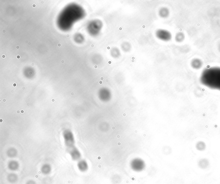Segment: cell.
Here are the masks:
<instances>
[{
	"mask_svg": "<svg viewBox=\"0 0 220 184\" xmlns=\"http://www.w3.org/2000/svg\"><path fill=\"white\" fill-rule=\"evenodd\" d=\"M200 80L203 85L212 89L220 91V67L205 69L202 73Z\"/></svg>",
	"mask_w": 220,
	"mask_h": 184,
	"instance_id": "6da1fadb",
	"label": "cell"
},
{
	"mask_svg": "<svg viewBox=\"0 0 220 184\" xmlns=\"http://www.w3.org/2000/svg\"><path fill=\"white\" fill-rule=\"evenodd\" d=\"M156 36L159 39L164 41H168L172 38V34L170 32L165 29H159L156 31Z\"/></svg>",
	"mask_w": 220,
	"mask_h": 184,
	"instance_id": "7a4b0ae2",
	"label": "cell"
},
{
	"mask_svg": "<svg viewBox=\"0 0 220 184\" xmlns=\"http://www.w3.org/2000/svg\"><path fill=\"white\" fill-rule=\"evenodd\" d=\"M170 14V11L167 8L163 7L160 9L159 11V15L161 17L165 18L167 17Z\"/></svg>",
	"mask_w": 220,
	"mask_h": 184,
	"instance_id": "3957f363",
	"label": "cell"
},
{
	"mask_svg": "<svg viewBox=\"0 0 220 184\" xmlns=\"http://www.w3.org/2000/svg\"><path fill=\"white\" fill-rule=\"evenodd\" d=\"M110 53L111 56L114 58H119L121 55V53L120 50L116 47H114L111 49Z\"/></svg>",
	"mask_w": 220,
	"mask_h": 184,
	"instance_id": "277c9868",
	"label": "cell"
},
{
	"mask_svg": "<svg viewBox=\"0 0 220 184\" xmlns=\"http://www.w3.org/2000/svg\"><path fill=\"white\" fill-rule=\"evenodd\" d=\"M122 50L125 52H129L130 51L132 46L131 44L128 42H124L123 43L121 46Z\"/></svg>",
	"mask_w": 220,
	"mask_h": 184,
	"instance_id": "5b68a950",
	"label": "cell"
},
{
	"mask_svg": "<svg viewBox=\"0 0 220 184\" xmlns=\"http://www.w3.org/2000/svg\"><path fill=\"white\" fill-rule=\"evenodd\" d=\"M70 153L73 158L75 159V160L78 159L80 158V153L77 149H75L73 150L72 151H71Z\"/></svg>",
	"mask_w": 220,
	"mask_h": 184,
	"instance_id": "8992f818",
	"label": "cell"
},
{
	"mask_svg": "<svg viewBox=\"0 0 220 184\" xmlns=\"http://www.w3.org/2000/svg\"><path fill=\"white\" fill-rule=\"evenodd\" d=\"M78 167L80 171H84L86 169L87 166L86 163L83 161H80L78 164Z\"/></svg>",
	"mask_w": 220,
	"mask_h": 184,
	"instance_id": "52a82bcc",
	"label": "cell"
},
{
	"mask_svg": "<svg viewBox=\"0 0 220 184\" xmlns=\"http://www.w3.org/2000/svg\"><path fill=\"white\" fill-rule=\"evenodd\" d=\"M41 170H42V173L44 174H46V175L48 174L50 172V167L48 165H44V167H42Z\"/></svg>",
	"mask_w": 220,
	"mask_h": 184,
	"instance_id": "ba28073f",
	"label": "cell"
},
{
	"mask_svg": "<svg viewBox=\"0 0 220 184\" xmlns=\"http://www.w3.org/2000/svg\"><path fill=\"white\" fill-rule=\"evenodd\" d=\"M10 169H11L12 170H15L16 169H18V165L17 164H15L14 163V164H10Z\"/></svg>",
	"mask_w": 220,
	"mask_h": 184,
	"instance_id": "9c48e42d",
	"label": "cell"
},
{
	"mask_svg": "<svg viewBox=\"0 0 220 184\" xmlns=\"http://www.w3.org/2000/svg\"><path fill=\"white\" fill-rule=\"evenodd\" d=\"M26 184H35V182H33L32 181H30L29 182H27V183Z\"/></svg>",
	"mask_w": 220,
	"mask_h": 184,
	"instance_id": "30bf717a",
	"label": "cell"
},
{
	"mask_svg": "<svg viewBox=\"0 0 220 184\" xmlns=\"http://www.w3.org/2000/svg\"><path fill=\"white\" fill-rule=\"evenodd\" d=\"M16 48L17 49H20V46H16Z\"/></svg>",
	"mask_w": 220,
	"mask_h": 184,
	"instance_id": "8fae6325",
	"label": "cell"
},
{
	"mask_svg": "<svg viewBox=\"0 0 220 184\" xmlns=\"http://www.w3.org/2000/svg\"><path fill=\"white\" fill-rule=\"evenodd\" d=\"M36 6V5H35V4H33V5H32V7H35Z\"/></svg>",
	"mask_w": 220,
	"mask_h": 184,
	"instance_id": "7c38bea8",
	"label": "cell"
},
{
	"mask_svg": "<svg viewBox=\"0 0 220 184\" xmlns=\"http://www.w3.org/2000/svg\"><path fill=\"white\" fill-rule=\"evenodd\" d=\"M20 56L19 55H18L17 56V59H20Z\"/></svg>",
	"mask_w": 220,
	"mask_h": 184,
	"instance_id": "4fadbf2b",
	"label": "cell"
},
{
	"mask_svg": "<svg viewBox=\"0 0 220 184\" xmlns=\"http://www.w3.org/2000/svg\"><path fill=\"white\" fill-rule=\"evenodd\" d=\"M61 62H62V63H64V62H65L64 60H62V61H61Z\"/></svg>",
	"mask_w": 220,
	"mask_h": 184,
	"instance_id": "5bb4252c",
	"label": "cell"
},
{
	"mask_svg": "<svg viewBox=\"0 0 220 184\" xmlns=\"http://www.w3.org/2000/svg\"><path fill=\"white\" fill-rule=\"evenodd\" d=\"M2 57L3 58H5V55H2Z\"/></svg>",
	"mask_w": 220,
	"mask_h": 184,
	"instance_id": "9a60e30c",
	"label": "cell"
},
{
	"mask_svg": "<svg viewBox=\"0 0 220 184\" xmlns=\"http://www.w3.org/2000/svg\"><path fill=\"white\" fill-rule=\"evenodd\" d=\"M58 46H59V47H60V46H61V44H58Z\"/></svg>",
	"mask_w": 220,
	"mask_h": 184,
	"instance_id": "2e32d148",
	"label": "cell"
},
{
	"mask_svg": "<svg viewBox=\"0 0 220 184\" xmlns=\"http://www.w3.org/2000/svg\"><path fill=\"white\" fill-rule=\"evenodd\" d=\"M66 36H67V37H69L70 35H66Z\"/></svg>",
	"mask_w": 220,
	"mask_h": 184,
	"instance_id": "e0dca14e",
	"label": "cell"
},
{
	"mask_svg": "<svg viewBox=\"0 0 220 184\" xmlns=\"http://www.w3.org/2000/svg\"><path fill=\"white\" fill-rule=\"evenodd\" d=\"M31 65H32V66H34V65H35V64H34V63H32V64H31Z\"/></svg>",
	"mask_w": 220,
	"mask_h": 184,
	"instance_id": "ac0fdd59",
	"label": "cell"
},
{
	"mask_svg": "<svg viewBox=\"0 0 220 184\" xmlns=\"http://www.w3.org/2000/svg\"><path fill=\"white\" fill-rule=\"evenodd\" d=\"M28 44H29V45H30V44H31V43H30V42H29Z\"/></svg>",
	"mask_w": 220,
	"mask_h": 184,
	"instance_id": "d6986e66",
	"label": "cell"
},
{
	"mask_svg": "<svg viewBox=\"0 0 220 184\" xmlns=\"http://www.w3.org/2000/svg\"><path fill=\"white\" fill-rule=\"evenodd\" d=\"M3 32H5V30L4 31V30H3Z\"/></svg>",
	"mask_w": 220,
	"mask_h": 184,
	"instance_id": "ffe728a7",
	"label": "cell"
}]
</instances>
